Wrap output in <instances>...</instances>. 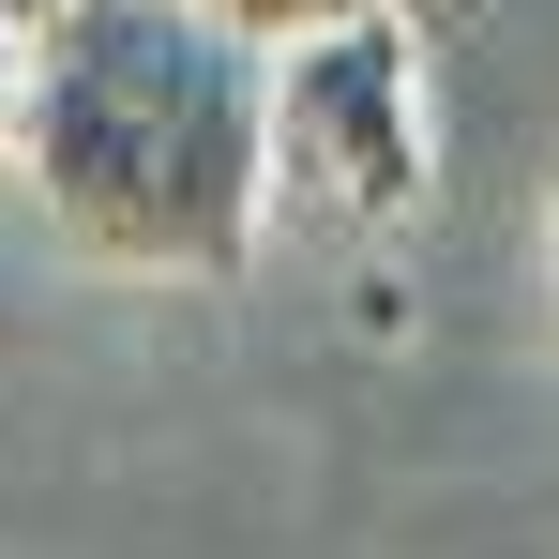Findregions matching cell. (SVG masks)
Listing matches in <instances>:
<instances>
[{
    "label": "cell",
    "mask_w": 559,
    "mask_h": 559,
    "mask_svg": "<svg viewBox=\"0 0 559 559\" xmlns=\"http://www.w3.org/2000/svg\"><path fill=\"white\" fill-rule=\"evenodd\" d=\"M197 15H212V31H242V46L273 61V46H302V31H333V15H364V0H197Z\"/></svg>",
    "instance_id": "obj_3"
},
{
    "label": "cell",
    "mask_w": 559,
    "mask_h": 559,
    "mask_svg": "<svg viewBox=\"0 0 559 559\" xmlns=\"http://www.w3.org/2000/svg\"><path fill=\"white\" fill-rule=\"evenodd\" d=\"M15 167L46 227L106 273L227 287L273 227V136H258V46L197 0H61L31 31Z\"/></svg>",
    "instance_id": "obj_1"
},
{
    "label": "cell",
    "mask_w": 559,
    "mask_h": 559,
    "mask_svg": "<svg viewBox=\"0 0 559 559\" xmlns=\"http://www.w3.org/2000/svg\"><path fill=\"white\" fill-rule=\"evenodd\" d=\"M0 15H15V31H46V15H61V0H0Z\"/></svg>",
    "instance_id": "obj_5"
},
{
    "label": "cell",
    "mask_w": 559,
    "mask_h": 559,
    "mask_svg": "<svg viewBox=\"0 0 559 559\" xmlns=\"http://www.w3.org/2000/svg\"><path fill=\"white\" fill-rule=\"evenodd\" d=\"M15 106H31V31L0 15V167H15Z\"/></svg>",
    "instance_id": "obj_4"
},
{
    "label": "cell",
    "mask_w": 559,
    "mask_h": 559,
    "mask_svg": "<svg viewBox=\"0 0 559 559\" xmlns=\"http://www.w3.org/2000/svg\"><path fill=\"white\" fill-rule=\"evenodd\" d=\"M258 136H273V197L333 212V227H408L424 212L439 121H424V46L393 31V0L258 61Z\"/></svg>",
    "instance_id": "obj_2"
}]
</instances>
